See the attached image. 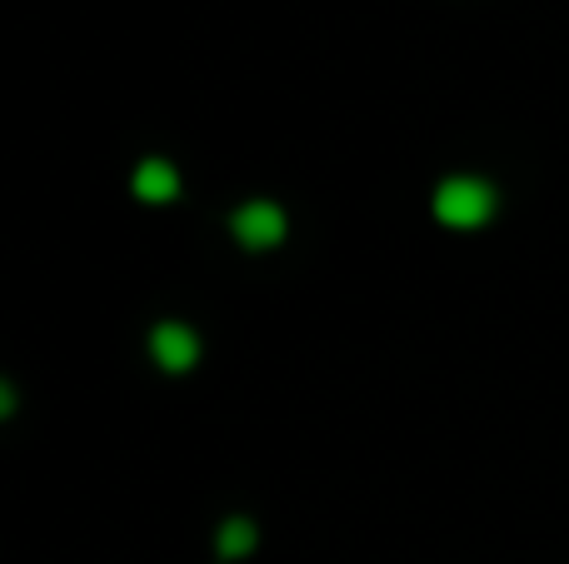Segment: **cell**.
Wrapping results in <instances>:
<instances>
[{"mask_svg": "<svg viewBox=\"0 0 569 564\" xmlns=\"http://www.w3.org/2000/svg\"><path fill=\"white\" fill-rule=\"evenodd\" d=\"M150 360H156L160 370H170V375H180V370H196L200 335L190 325H180V320H160V325L150 330Z\"/></svg>", "mask_w": 569, "mask_h": 564, "instance_id": "3957f363", "label": "cell"}, {"mask_svg": "<svg viewBox=\"0 0 569 564\" xmlns=\"http://www.w3.org/2000/svg\"><path fill=\"white\" fill-rule=\"evenodd\" d=\"M176 195H180V170L170 165V160H160V155L140 160V170H136V200H146V205H170Z\"/></svg>", "mask_w": 569, "mask_h": 564, "instance_id": "277c9868", "label": "cell"}, {"mask_svg": "<svg viewBox=\"0 0 569 564\" xmlns=\"http://www.w3.org/2000/svg\"><path fill=\"white\" fill-rule=\"evenodd\" d=\"M220 555L226 560H246L250 550H256V525H250L246 515H236V520H226V525H220Z\"/></svg>", "mask_w": 569, "mask_h": 564, "instance_id": "5b68a950", "label": "cell"}, {"mask_svg": "<svg viewBox=\"0 0 569 564\" xmlns=\"http://www.w3.org/2000/svg\"><path fill=\"white\" fill-rule=\"evenodd\" d=\"M10 410H16V390H10V385H6V380H0V420H6V415H10Z\"/></svg>", "mask_w": 569, "mask_h": 564, "instance_id": "8992f818", "label": "cell"}, {"mask_svg": "<svg viewBox=\"0 0 569 564\" xmlns=\"http://www.w3.org/2000/svg\"><path fill=\"white\" fill-rule=\"evenodd\" d=\"M230 230L246 250H276L284 240V210L276 200H246V205L230 215Z\"/></svg>", "mask_w": 569, "mask_h": 564, "instance_id": "7a4b0ae2", "label": "cell"}, {"mask_svg": "<svg viewBox=\"0 0 569 564\" xmlns=\"http://www.w3.org/2000/svg\"><path fill=\"white\" fill-rule=\"evenodd\" d=\"M495 185L480 175H450L435 190V220L450 230H480L485 220L495 215Z\"/></svg>", "mask_w": 569, "mask_h": 564, "instance_id": "6da1fadb", "label": "cell"}]
</instances>
